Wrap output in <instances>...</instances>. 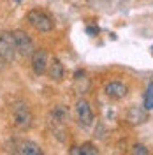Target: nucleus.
Masks as SVG:
<instances>
[{
    "label": "nucleus",
    "mask_w": 153,
    "mask_h": 155,
    "mask_svg": "<svg viewBox=\"0 0 153 155\" xmlns=\"http://www.w3.org/2000/svg\"><path fill=\"white\" fill-rule=\"evenodd\" d=\"M18 2H21V0H18Z\"/></svg>",
    "instance_id": "16"
},
{
    "label": "nucleus",
    "mask_w": 153,
    "mask_h": 155,
    "mask_svg": "<svg viewBox=\"0 0 153 155\" xmlns=\"http://www.w3.org/2000/svg\"><path fill=\"white\" fill-rule=\"evenodd\" d=\"M27 21L30 23V27H34L37 32H42V34L53 30V19L41 9L28 11V12H27Z\"/></svg>",
    "instance_id": "3"
},
{
    "label": "nucleus",
    "mask_w": 153,
    "mask_h": 155,
    "mask_svg": "<svg viewBox=\"0 0 153 155\" xmlns=\"http://www.w3.org/2000/svg\"><path fill=\"white\" fill-rule=\"evenodd\" d=\"M16 53H18V49H16L12 32H2L0 34V55L7 62H12L16 58Z\"/></svg>",
    "instance_id": "6"
},
{
    "label": "nucleus",
    "mask_w": 153,
    "mask_h": 155,
    "mask_svg": "<svg viewBox=\"0 0 153 155\" xmlns=\"http://www.w3.org/2000/svg\"><path fill=\"white\" fill-rule=\"evenodd\" d=\"M148 120V113H146V107H139V106H132L129 107L127 111V122L130 125H141Z\"/></svg>",
    "instance_id": "10"
},
{
    "label": "nucleus",
    "mask_w": 153,
    "mask_h": 155,
    "mask_svg": "<svg viewBox=\"0 0 153 155\" xmlns=\"http://www.w3.org/2000/svg\"><path fill=\"white\" fill-rule=\"evenodd\" d=\"M76 115H77V120H79V125L90 127L93 124V111H92V106L88 104V101H85V99H79V101H77Z\"/></svg>",
    "instance_id": "7"
},
{
    "label": "nucleus",
    "mask_w": 153,
    "mask_h": 155,
    "mask_svg": "<svg viewBox=\"0 0 153 155\" xmlns=\"http://www.w3.org/2000/svg\"><path fill=\"white\" fill-rule=\"evenodd\" d=\"M70 120V113L63 104L55 106L48 115V125L53 130V136H57L60 141H65V134H67V124Z\"/></svg>",
    "instance_id": "1"
},
{
    "label": "nucleus",
    "mask_w": 153,
    "mask_h": 155,
    "mask_svg": "<svg viewBox=\"0 0 153 155\" xmlns=\"http://www.w3.org/2000/svg\"><path fill=\"white\" fill-rule=\"evenodd\" d=\"M9 150L21 155H42V150L37 143L28 139H12L9 143Z\"/></svg>",
    "instance_id": "5"
},
{
    "label": "nucleus",
    "mask_w": 153,
    "mask_h": 155,
    "mask_svg": "<svg viewBox=\"0 0 153 155\" xmlns=\"http://www.w3.org/2000/svg\"><path fill=\"white\" fill-rule=\"evenodd\" d=\"M132 153H141V155H148L150 150L146 148L144 145H134L132 146Z\"/></svg>",
    "instance_id": "14"
},
{
    "label": "nucleus",
    "mask_w": 153,
    "mask_h": 155,
    "mask_svg": "<svg viewBox=\"0 0 153 155\" xmlns=\"http://www.w3.org/2000/svg\"><path fill=\"white\" fill-rule=\"evenodd\" d=\"M144 107H146V111L153 109V83H150V85H148V88H146V95H144Z\"/></svg>",
    "instance_id": "13"
},
{
    "label": "nucleus",
    "mask_w": 153,
    "mask_h": 155,
    "mask_svg": "<svg viewBox=\"0 0 153 155\" xmlns=\"http://www.w3.org/2000/svg\"><path fill=\"white\" fill-rule=\"evenodd\" d=\"M11 118H12V125L19 130H28L34 125V113L27 102L18 101L11 107Z\"/></svg>",
    "instance_id": "2"
},
{
    "label": "nucleus",
    "mask_w": 153,
    "mask_h": 155,
    "mask_svg": "<svg viewBox=\"0 0 153 155\" xmlns=\"http://www.w3.org/2000/svg\"><path fill=\"white\" fill-rule=\"evenodd\" d=\"M5 67H7V60L0 55V72H4V71H5Z\"/></svg>",
    "instance_id": "15"
},
{
    "label": "nucleus",
    "mask_w": 153,
    "mask_h": 155,
    "mask_svg": "<svg viewBox=\"0 0 153 155\" xmlns=\"http://www.w3.org/2000/svg\"><path fill=\"white\" fill-rule=\"evenodd\" d=\"M69 153L70 155H97L99 153V148H95V145H92V143H83L79 146L70 148Z\"/></svg>",
    "instance_id": "12"
},
{
    "label": "nucleus",
    "mask_w": 153,
    "mask_h": 155,
    "mask_svg": "<svg viewBox=\"0 0 153 155\" xmlns=\"http://www.w3.org/2000/svg\"><path fill=\"white\" fill-rule=\"evenodd\" d=\"M48 53H46V49H35L34 51V55H32V71L37 74V76H42V74H46V71H48Z\"/></svg>",
    "instance_id": "8"
},
{
    "label": "nucleus",
    "mask_w": 153,
    "mask_h": 155,
    "mask_svg": "<svg viewBox=\"0 0 153 155\" xmlns=\"http://www.w3.org/2000/svg\"><path fill=\"white\" fill-rule=\"evenodd\" d=\"M14 35V42H16V49L21 57H32L34 51H35V46H34V41L30 39V35L25 32V30H14L12 32Z\"/></svg>",
    "instance_id": "4"
},
{
    "label": "nucleus",
    "mask_w": 153,
    "mask_h": 155,
    "mask_svg": "<svg viewBox=\"0 0 153 155\" xmlns=\"http://www.w3.org/2000/svg\"><path fill=\"white\" fill-rule=\"evenodd\" d=\"M46 74L51 81H57L60 83L63 76H65V71H63V65H62V62L58 60V58H53L51 62L48 64V71H46Z\"/></svg>",
    "instance_id": "11"
},
{
    "label": "nucleus",
    "mask_w": 153,
    "mask_h": 155,
    "mask_svg": "<svg viewBox=\"0 0 153 155\" xmlns=\"http://www.w3.org/2000/svg\"><path fill=\"white\" fill-rule=\"evenodd\" d=\"M104 92H106V95L109 97V99L120 101V99L127 97L129 88L125 87L123 83H120V81H111V83H107V85L104 87Z\"/></svg>",
    "instance_id": "9"
}]
</instances>
